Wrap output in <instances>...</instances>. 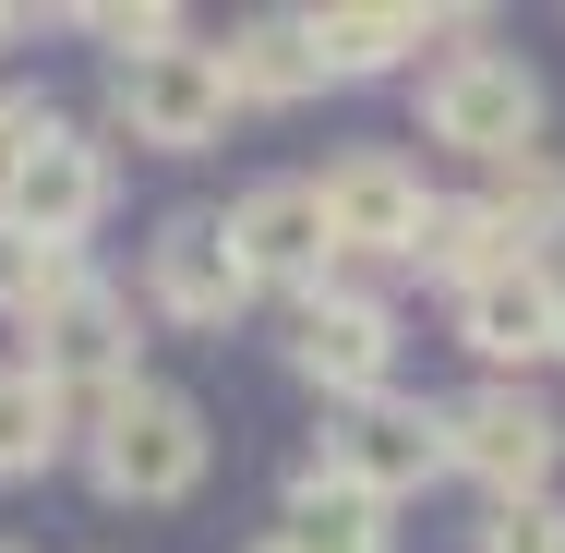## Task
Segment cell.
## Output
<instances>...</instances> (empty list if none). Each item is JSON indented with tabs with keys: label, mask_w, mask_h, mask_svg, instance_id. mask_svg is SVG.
<instances>
[{
	"label": "cell",
	"mask_w": 565,
	"mask_h": 553,
	"mask_svg": "<svg viewBox=\"0 0 565 553\" xmlns=\"http://www.w3.org/2000/svg\"><path fill=\"white\" fill-rule=\"evenodd\" d=\"M481 553H565V506L530 493V506H481Z\"/></svg>",
	"instance_id": "cell-21"
},
{
	"label": "cell",
	"mask_w": 565,
	"mask_h": 553,
	"mask_svg": "<svg viewBox=\"0 0 565 553\" xmlns=\"http://www.w3.org/2000/svg\"><path fill=\"white\" fill-rule=\"evenodd\" d=\"M313 205H326V241H338V253H373V265L397 253V265H409V241H422V205H434V193H422V169H409L397 145H349V157H326Z\"/></svg>",
	"instance_id": "cell-9"
},
{
	"label": "cell",
	"mask_w": 565,
	"mask_h": 553,
	"mask_svg": "<svg viewBox=\"0 0 565 553\" xmlns=\"http://www.w3.org/2000/svg\"><path fill=\"white\" fill-rule=\"evenodd\" d=\"M289 373L326 385L338 410L397 397V313H385L373 289H313V301L289 313Z\"/></svg>",
	"instance_id": "cell-8"
},
{
	"label": "cell",
	"mask_w": 565,
	"mask_h": 553,
	"mask_svg": "<svg viewBox=\"0 0 565 553\" xmlns=\"http://www.w3.org/2000/svg\"><path fill=\"white\" fill-rule=\"evenodd\" d=\"M145 301H157L169 326H241L253 277L228 265L217 217H157V241H145Z\"/></svg>",
	"instance_id": "cell-13"
},
{
	"label": "cell",
	"mask_w": 565,
	"mask_h": 553,
	"mask_svg": "<svg viewBox=\"0 0 565 553\" xmlns=\"http://www.w3.org/2000/svg\"><path fill=\"white\" fill-rule=\"evenodd\" d=\"M217 73H228V109H301V97H326L301 12H253V24L217 49Z\"/></svg>",
	"instance_id": "cell-14"
},
{
	"label": "cell",
	"mask_w": 565,
	"mask_h": 553,
	"mask_svg": "<svg viewBox=\"0 0 565 553\" xmlns=\"http://www.w3.org/2000/svg\"><path fill=\"white\" fill-rule=\"evenodd\" d=\"M422 132L457 145V157H481V169H505V157L542 145V73L518 49H446L422 73Z\"/></svg>",
	"instance_id": "cell-2"
},
{
	"label": "cell",
	"mask_w": 565,
	"mask_h": 553,
	"mask_svg": "<svg viewBox=\"0 0 565 553\" xmlns=\"http://www.w3.org/2000/svg\"><path fill=\"white\" fill-rule=\"evenodd\" d=\"M205 457H217V434H205V410L181 397V385H120L109 410H85V469H97V493L109 506H181L193 481H205Z\"/></svg>",
	"instance_id": "cell-1"
},
{
	"label": "cell",
	"mask_w": 565,
	"mask_h": 553,
	"mask_svg": "<svg viewBox=\"0 0 565 553\" xmlns=\"http://www.w3.org/2000/svg\"><path fill=\"white\" fill-rule=\"evenodd\" d=\"M554 410L530 397V385H469L446 410V469H469L493 506H530L542 481H554Z\"/></svg>",
	"instance_id": "cell-7"
},
{
	"label": "cell",
	"mask_w": 565,
	"mask_h": 553,
	"mask_svg": "<svg viewBox=\"0 0 565 553\" xmlns=\"http://www.w3.org/2000/svg\"><path fill=\"white\" fill-rule=\"evenodd\" d=\"M313 469L349 481L361 506H409L422 481H446V410L434 397H361V410H338Z\"/></svg>",
	"instance_id": "cell-6"
},
{
	"label": "cell",
	"mask_w": 565,
	"mask_h": 553,
	"mask_svg": "<svg viewBox=\"0 0 565 553\" xmlns=\"http://www.w3.org/2000/svg\"><path fill=\"white\" fill-rule=\"evenodd\" d=\"M145 337H132V301L120 289H73V301H49L36 326H24V373L61 397V410H109L120 385H145V361H132Z\"/></svg>",
	"instance_id": "cell-4"
},
{
	"label": "cell",
	"mask_w": 565,
	"mask_h": 553,
	"mask_svg": "<svg viewBox=\"0 0 565 553\" xmlns=\"http://www.w3.org/2000/svg\"><path fill=\"white\" fill-rule=\"evenodd\" d=\"M409 265L446 277V289H469V277H493V265H530V253L481 217V193H434V205H422V241H409Z\"/></svg>",
	"instance_id": "cell-15"
},
{
	"label": "cell",
	"mask_w": 565,
	"mask_h": 553,
	"mask_svg": "<svg viewBox=\"0 0 565 553\" xmlns=\"http://www.w3.org/2000/svg\"><path fill=\"white\" fill-rule=\"evenodd\" d=\"M277 542H289V553H397V542H385V506H361V493L326 481V469H301V481H289Z\"/></svg>",
	"instance_id": "cell-17"
},
{
	"label": "cell",
	"mask_w": 565,
	"mask_h": 553,
	"mask_svg": "<svg viewBox=\"0 0 565 553\" xmlns=\"http://www.w3.org/2000/svg\"><path fill=\"white\" fill-rule=\"evenodd\" d=\"M73 289H85V253H49V241H12L0 228V326L12 337L36 326L49 301H73Z\"/></svg>",
	"instance_id": "cell-19"
},
{
	"label": "cell",
	"mask_w": 565,
	"mask_h": 553,
	"mask_svg": "<svg viewBox=\"0 0 565 553\" xmlns=\"http://www.w3.org/2000/svg\"><path fill=\"white\" fill-rule=\"evenodd\" d=\"M457 349H469L493 385H518L530 361H554V265H493V277H469V289H457Z\"/></svg>",
	"instance_id": "cell-11"
},
{
	"label": "cell",
	"mask_w": 565,
	"mask_h": 553,
	"mask_svg": "<svg viewBox=\"0 0 565 553\" xmlns=\"http://www.w3.org/2000/svg\"><path fill=\"white\" fill-rule=\"evenodd\" d=\"M61 445H73V410L24 373V361H0V481H36V469H61Z\"/></svg>",
	"instance_id": "cell-18"
},
{
	"label": "cell",
	"mask_w": 565,
	"mask_h": 553,
	"mask_svg": "<svg viewBox=\"0 0 565 553\" xmlns=\"http://www.w3.org/2000/svg\"><path fill=\"white\" fill-rule=\"evenodd\" d=\"M301 36H313V73H326V85H373V73H397L422 36H469V12H409V0H326V12H301Z\"/></svg>",
	"instance_id": "cell-12"
},
{
	"label": "cell",
	"mask_w": 565,
	"mask_h": 553,
	"mask_svg": "<svg viewBox=\"0 0 565 553\" xmlns=\"http://www.w3.org/2000/svg\"><path fill=\"white\" fill-rule=\"evenodd\" d=\"M228 265L253 277V289H326V265H338V241H326V205H313V181H253L241 205L217 217Z\"/></svg>",
	"instance_id": "cell-10"
},
{
	"label": "cell",
	"mask_w": 565,
	"mask_h": 553,
	"mask_svg": "<svg viewBox=\"0 0 565 553\" xmlns=\"http://www.w3.org/2000/svg\"><path fill=\"white\" fill-rule=\"evenodd\" d=\"M0 553H36V542H0Z\"/></svg>",
	"instance_id": "cell-25"
},
{
	"label": "cell",
	"mask_w": 565,
	"mask_h": 553,
	"mask_svg": "<svg viewBox=\"0 0 565 553\" xmlns=\"http://www.w3.org/2000/svg\"><path fill=\"white\" fill-rule=\"evenodd\" d=\"M109 132L145 157H205L228 132V73L217 49H157V61H109Z\"/></svg>",
	"instance_id": "cell-5"
},
{
	"label": "cell",
	"mask_w": 565,
	"mask_h": 553,
	"mask_svg": "<svg viewBox=\"0 0 565 553\" xmlns=\"http://www.w3.org/2000/svg\"><path fill=\"white\" fill-rule=\"evenodd\" d=\"M12 24H24V12H0V49H12Z\"/></svg>",
	"instance_id": "cell-24"
},
{
	"label": "cell",
	"mask_w": 565,
	"mask_h": 553,
	"mask_svg": "<svg viewBox=\"0 0 565 553\" xmlns=\"http://www.w3.org/2000/svg\"><path fill=\"white\" fill-rule=\"evenodd\" d=\"M554 361H565V277H554Z\"/></svg>",
	"instance_id": "cell-23"
},
{
	"label": "cell",
	"mask_w": 565,
	"mask_h": 553,
	"mask_svg": "<svg viewBox=\"0 0 565 553\" xmlns=\"http://www.w3.org/2000/svg\"><path fill=\"white\" fill-rule=\"evenodd\" d=\"M109 61H157V49H193V24L169 12V0H97V12H73Z\"/></svg>",
	"instance_id": "cell-20"
},
{
	"label": "cell",
	"mask_w": 565,
	"mask_h": 553,
	"mask_svg": "<svg viewBox=\"0 0 565 553\" xmlns=\"http://www.w3.org/2000/svg\"><path fill=\"white\" fill-rule=\"evenodd\" d=\"M97 217H109V145L49 109L36 145L0 169V228H12V241H49V253H85Z\"/></svg>",
	"instance_id": "cell-3"
},
{
	"label": "cell",
	"mask_w": 565,
	"mask_h": 553,
	"mask_svg": "<svg viewBox=\"0 0 565 553\" xmlns=\"http://www.w3.org/2000/svg\"><path fill=\"white\" fill-rule=\"evenodd\" d=\"M36 120H49V97H36V85H0V169L36 145Z\"/></svg>",
	"instance_id": "cell-22"
},
{
	"label": "cell",
	"mask_w": 565,
	"mask_h": 553,
	"mask_svg": "<svg viewBox=\"0 0 565 553\" xmlns=\"http://www.w3.org/2000/svg\"><path fill=\"white\" fill-rule=\"evenodd\" d=\"M481 217H493L518 253H530V265H542V241H565V157H554V145L505 157V169L481 181Z\"/></svg>",
	"instance_id": "cell-16"
}]
</instances>
